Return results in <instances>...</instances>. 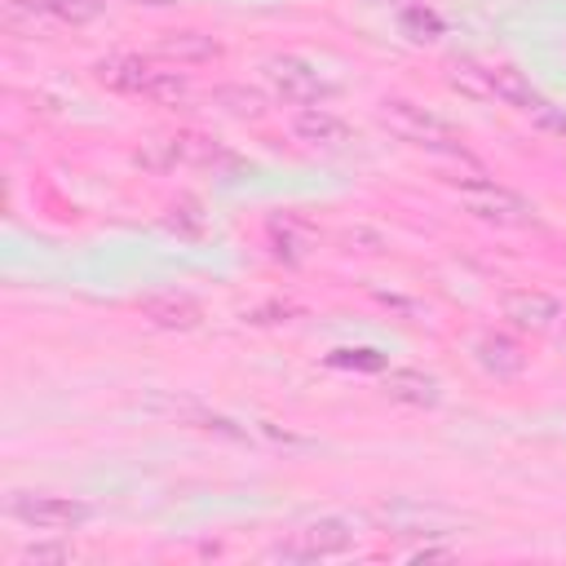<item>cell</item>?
<instances>
[{"label": "cell", "mask_w": 566, "mask_h": 566, "mask_svg": "<svg viewBox=\"0 0 566 566\" xmlns=\"http://www.w3.org/2000/svg\"><path fill=\"white\" fill-rule=\"evenodd\" d=\"M270 243H274V256L301 261V256H305V243H310V230H305L301 221L283 217V221H270Z\"/></svg>", "instance_id": "17"}, {"label": "cell", "mask_w": 566, "mask_h": 566, "mask_svg": "<svg viewBox=\"0 0 566 566\" xmlns=\"http://www.w3.org/2000/svg\"><path fill=\"white\" fill-rule=\"evenodd\" d=\"M354 548V526L345 517H318V522H305L301 531H292L287 539H279L270 548V557H283V562H318V557H340Z\"/></svg>", "instance_id": "3"}, {"label": "cell", "mask_w": 566, "mask_h": 566, "mask_svg": "<svg viewBox=\"0 0 566 566\" xmlns=\"http://www.w3.org/2000/svg\"><path fill=\"white\" fill-rule=\"evenodd\" d=\"M491 71V93L504 102V106H517V111H531L535 102H539V93H535V84L517 71V66H509V62H495V66H486Z\"/></svg>", "instance_id": "16"}, {"label": "cell", "mask_w": 566, "mask_h": 566, "mask_svg": "<svg viewBox=\"0 0 566 566\" xmlns=\"http://www.w3.org/2000/svg\"><path fill=\"white\" fill-rule=\"evenodd\" d=\"M447 557H455L451 548H411V562H447Z\"/></svg>", "instance_id": "26"}, {"label": "cell", "mask_w": 566, "mask_h": 566, "mask_svg": "<svg viewBox=\"0 0 566 566\" xmlns=\"http://www.w3.org/2000/svg\"><path fill=\"white\" fill-rule=\"evenodd\" d=\"M526 115H531L539 128H548V133H562V137H566V111H562V106H553V102H544V97H539Z\"/></svg>", "instance_id": "24"}, {"label": "cell", "mask_w": 566, "mask_h": 566, "mask_svg": "<svg viewBox=\"0 0 566 566\" xmlns=\"http://www.w3.org/2000/svg\"><path fill=\"white\" fill-rule=\"evenodd\" d=\"M168 226L181 230V234H199V230H203V212H199V203H195V199L172 203V208H168Z\"/></svg>", "instance_id": "23"}, {"label": "cell", "mask_w": 566, "mask_h": 566, "mask_svg": "<svg viewBox=\"0 0 566 566\" xmlns=\"http://www.w3.org/2000/svg\"><path fill=\"white\" fill-rule=\"evenodd\" d=\"M287 314H296V305H261V310H252L248 318H252V323H287Z\"/></svg>", "instance_id": "25"}, {"label": "cell", "mask_w": 566, "mask_h": 566, "mask_svg": "<svg viewBox=\"0 0 566 566\" xmlns=\"http://www.w3.org/2000/svg\"><path fill=\"white\" fill-rule=\"evenodd\" d=\"M442 75H447V84H451L460 97H469V102H495V93H491V71H486L482 62H473V57H447Z\"/></svg>", "instance_id": "14"}, {"label": "cell", "mask_w": 566, "mask_h": 566, "mask_svg": "<svg viewBox=\"0 0 566 566\" xmlns=\"http://www.w3.org/2000/svg\"><path fill=\"white\" fill-rule=\"evenodd\" d=\"M500 310L522 332H548L562 318V301L548 296V292H539V287H513V292H504Z\"/></svg>", "instance_id": "7"}, {"label": "cell", "mask_w": 566, "mask_h": 566, "mask_svg": "<svg viewBox=\"0 0 566 566\" xmlns=\"http://www.w3.org/2000/svg\"><path fill=\"white\" fill-rule=\"evenodd\" d=\"M398 27H402V35L416 40V44H429V40L442 35V18H438L433 9H424V4H407V9L398 13Z\"/></svg>", "instance_id": "18"}, {"label": "cell", "mask_w": 566, "mask_h": 566, "mask_svg": "<svg viewBox=\"0 0 566 566\" xmlns=\"http://www.w3.org/2000/svg\"><path fill=\"white\" fill-rule=\"evenodd\" d=\"M292 133H296L301 142H310V146H323V150H345V146L354 142V128H349L340 115L323 111V106H301V111L292 115Z\"/></svg>", "instance_id": "9"}, {"label": "cell", "mask_w": 566, "mask_h": 566, "mask_svg": "<svg viewBox=\"0 0 566 566\" xmlns=\"http://www.w3.org/2000/svg\"><path fill=\"white\" fill-rule=\"evenodd\" d=\"M473 358H478V367H482L486 376H495V380H513V376H522V367H526V349H522L509 332H482V336L473 340Z\"/></svg>", "instance_id": "10"}, {"label": "cell", "mask_w": 566, "mask_h": 566, "mask_svg": "<svg viewBox=\"0 0 566 566\" xmlns=\"http://www.w3.org/2000/svg\"><path fill=\"white\" fill-rule=\"evenodd\" d=\"M265 80L274 88V97H283L287 106H318L332 84L305 62V57H292V53H279V57H265Z\"/></svg>", "instance_id": "5"}, {"label": "cell", "mask_w": 566, "mask_h": 566, "mask_svg": "<svg viewBox=\"0 0 566 566\" xmlns=\"http://www.w3.org/2000/svg\"><path fill=\"white\" fill-rule=\"evenodd\" d=\"M212 106H221L234 119H252L256 124V119L270 115V93H261L252 84H217L212 88Z\"/></svg>", "instance_id": "13"}, {"label": "cell", "mask_w": 566, "mask_h": 566, "mask_svg": "<svg viewBox=\"0 0 566 566\" xmlns=\"http://www.w3.org/2000/svg\"><path fill=\"white\" fill-rule=\"evenodd\" d=\"M380 124H385L398 142H411V146H420V150H438V155H460V159H464L460 133H455L442 115H433V111H424V106H416V102H407V97H385V102H380Z\"/></svg>", "instance_id": "1"}, {"label": "cell", "mask_w": 566, "mask_h": 566, "mask_svg": "<svg viewBox=\"0 0 566 566\" xmlns=\"http://www.w3.org/2000/svg\"><path fill=\"white\" fill-rule=\"evenodd\" d=\"M327 367H336V371H385L389 363H385V354L380 349H367V345H345V349H332L327 354Z\"/></svg>", "instance_id": "19"}, {"label": "cell", "mask_w": 566, "mask_h": 566, "mask_svg": "<svg viewBox=\"0 0 566 566\" xmlns=\"http://www.w3.org/2000/svg\"><path fill=\"white\" fill-rule=\"evenodd\" d=\"M159 53L172 57V62H217V57H221V40L208 35V31L181 27V31H168V35L159 40Z\"/></svg>", "instance_id": "12"}, {"label": "cell", "mask_w": 566, "mask_h": 566, "mask_svg": "<svg viewBox=\"0 0 566 566\" xmlns=\"http://www.w3.org/2000/svg\"><path fill=\"white\" fill-rule=\"evenodd\" d=\"M172 164H230V150L208 133H172L164 137Z\"/></svg>", "instance_id": "15"}, {"label": "cell", "mask_w": 566, "mask_h": 566, "mask_svg": "<svg viewBox=\"0 0 566 566\" xmlns=\"http://www.w3.org/2000/svg\"><path fill=\"white\" fill-rule=\"evenodd\" d=\"M22 562H31V566H62V562H71V544H27L22 553H18Z\"/></svg>", "instance_id": "22"}, {"label": "cell", "mask_w": 566, "mask_h": 566, "mask_svg": "<svg viewBox=\"0 0 566 566\" xmlns=\"http://www.w3.org/2000/svg\"><path fill=\"white\" fill-rule=\"evenodd\" d=\"M380 389H385V398H394L402 407H438L442 402V385L429 371H420V367H394V371H385Z\"/></svg>", "instance_id": "11"}, {"label": "cell", "mask_w": 566, "mask_h": 566, "mask_svg": "<svg viewBox=\"0 0 566 566\" xmlns=\"http://www.w3.org/2000/svg\"><path fill=\"white\" fill-rule=\"evenodd\" d=\"M137 314L159 332H195L203 323V305L190 292H150L137 301Z\"/></svg>", "instance_id": "6"}, {"label": "cell", "mask_w": 566, "mask_h": 566, "mask_svg": "<svg viewBox=\"0 0 566 566\" xmlns=\"http://www.w3.org/2000/svg\"><path fill=\"white\" fill-rule=\"evenodd\" d=\"M146 97H150V102H159V106H181V102L190 97V80H186L181 71H155V80H150Z\"/></svg>", "instance_id": "20"}, {"label": "cell", "mask_w": 566, "mask_h": 566, "mask_svg": "<svg viewBox=\"0 0 566 566\" xmlns=\"http://www.w3.org/2000/svg\"><path fill=\"white\" fill-rule=\"evenodd\" d=\"M9 517H18L31 531H75L93 517V504L71 500V495H35V491H13L9 495Z\"/></svg>", "instance_id": "4"}, {"label": "cell", "mask_w": 566, "mask_h": 566, "mask_svg": "<svg viewBox=\"0 0 566 566\" xmlns=\"http://www.w3.org/2000/svg\"><path fill=\"white\" fill-rule=\"evenodd\" d=\"M40 4L66 27H88L93 18H102V0H40Z\"/></svg>", "instance_id": "21"}, {"label": "cell", "mask_w": 566, "mask_h": 566, "mask_svg": "<svg viewBox=\"0 0 566 566\" xmlns=\"http://www.w3.org/2000/svg\"><path fill=\"white\" fill-rule=\"evenodd\" d=\"M155 71L159 66H150L142 53H111V57L93 62V80L106 84L111 93H128V97H146Z\"/></svg>", "instance_id": "8"}, {"label": "cell", "mask_w": 566, "mask_h": 566, "mask_svg": "<svg viewBox=\"0 0 566 566\" xmlns=\"http://www.w3.org/2000/svg\"><path fill=\"white\" fill-rule=\"evenodd\" d=\"M124 4H146V9H168L172 0H124Z\"/></svg>", "instance_id": "27"}, {"label": "cell", "mask_w": 566, "mask_h": 566, "mask_svg": "<svg viewBox=\"0 0 566 566\" xmlns=\"http://www.w3.org/2000/svg\"><path fill=\"white\" fill-rule=\"evenodd\" d=\"M460 208H464L473 221H486V226H495V230L526 226L531 212H535L517 190H509V186H500V181H486V177H464V181H460Z\"/></svg>", "instance_id": "2"}]
</instances>
